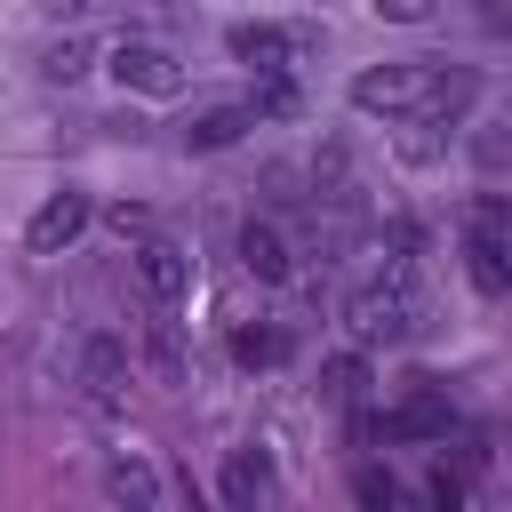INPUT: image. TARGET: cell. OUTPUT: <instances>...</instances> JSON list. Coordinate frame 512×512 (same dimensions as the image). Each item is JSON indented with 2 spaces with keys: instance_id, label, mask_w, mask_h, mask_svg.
Masks as SVG:
<instances>
[{
  "instance_id": "15",
  "label": "cell",
  "mask_w": 512,
  "mask_h": 512,
  "mask_svg": "<svg viewBox=\"0 0 512 512\" xmlns=\"http://www.w3.org/2000/svg\"><path fill=\"white\" fill-rule=\"evenodd\" d=\"M360 392H368V352H336V360H320V400L360 408Z\"/></svg>"
},
{
  "instance_id": "24",
  "label": "cell",
  "mask_w": 512,
  "mask_h": 512,
  "mask_svg": "<svg viewBox=\"0 0 512 512\" xmlns=\"http://www.w3.org/2000/svg\"><path fill=\"white\" fill-rule=\"evenodd\" d=\"M152 360H160V376H168V384L184 376V352H176V328H168V320H152Z\"/></svg>"
},
{
  "instance_id": "14",
  "label": "cell",
  "mask_w": 512,
  "mask_h": 512,
  "mask_svg": "<svg viewBox=\"0 0 512 512\" xmlns=\"http://www.w3.org/2000/svg\"><path fill=\"white\" fill-rule=\"evenodd\" d=\"M472 96H480V80H472V72H432V96H424V120H432V128H456V120L472 112Z\"/></svg>"
},
{
  "instance_id": "26",
  "label": "cell",
  "mask_w": 512,
  "mask_h": 512,
  "mask_svg": "<svg viewBox=\"0 0 512 512\" xmlns=\"http://www.w3.org/2000/svg\"><path fill=\"white\" fill-rule=\"evenodd\" d=\"M104 224H112V232H120V240H128V232H136V240H144V232H152V216H144V208H136V200H112V208H104Z\"/></svg>"
},
{
  "instance_id": "1",
  "label": "cell",
  "mask_w": 512,
  "mask_h": 512,
  "mask_svg": "<svg viewBox=\"0 0 512 512\" xmlns=\"http://www.w3.org/2000/svg\"><path fill=\"white\" fill-rule=\"evenodd\" d=\"M416 320H424V304H416V288H408V264H392L384 280H368V288L344 296V328H352L360 352H376V344H408Z\"/></svg>"
},
{
  "instance_id": "7",
  "label": "cell",
  "mask_w": 512,
  "mask_h": 512,
  "mask_svg": "<svg viewBox=\"0 0 512 512\" xmlns=\"http://www.w3.org/2000/svg\"><path fill=\"white\" fill-rule=\"evenodd\" d=\"M136 280H144L152 304H184V296H192V256H184L176 240L144 232V248H136Z\"/></svg>"
},
{
  "instance_id": "10",
  "label": "cell",
  "mask_w": 512,
  "mask_h": 512,
  "mask_svg": "<svg viewBox=\"0 0 512 512\" xmlns=\"http://www.w3.org/2000/svg\"><path fill=\"white\" fill-rule=\"evenodd\" d=\"M464 272H472L480 296H512V248H504V232L472 224V232H464Z\"/></svg>"
},
{
  "instance_id": "27",
  "label": "cell",
  "mask_w": 512,
  "mask_h": 512,
  "mask_svg": "<svg viewBox=\"0 0 512 512\" xmlns=\"http://www.w3.org/2000/svg\"><path fill=\"white\" fill-rule=\"evenodd\" d=\"M472 224H488V232H512V200H496V192H488V200L472 208Z\"/></svg>"
},
{
  "instance_id": "9",
  "label": "cell",
  "mask_w": 512,
  "mask_h": 512,
  "mask_svg": "<svg viewBox=\"0 0 512 512\" xmlns=\"http://www.w3.org/2000/svg\"><path fill=\"white\" fill-rule=\"evenodd\" d=\"M240 264H248L256 280H272V288H280V280H296V256H288V232H280L272 216H248V224H240Z\"/></svg>"
},
{
  "instance_id": "12",
  "label": "cell",
  "mask_w": 512,
  "mask_h": 512,
  "mask_svg": "<svg viewBox=\"0 0 512 512\" xmlns=\"http://www.w3.org/2000/svg\"><path fill=\"white\" fill-rule=\"evenodd\" d=\"M120 384H128V352H120L112 336H88V352H80V392H88L96 408H112Z\"/></svg>"
},
{
  "instance_id": "19",
  "label": "cell",
  "mask_w": 512,
  "mask_h": 512,
  "mask_svg": "<svg viewBox=\"0 0 512 512\" xmlns=\"http://www.w3.org/2000/svg\"><path fill=\"white\" fill-rule=\"evenodd\" d=\"M352 496H360L368 512H392V504H400V480H392L384 464H360V472H352Z\"/></svg>"
},
{
  "instance_id": "25",
  "label": "cell",
  "mask_w": 512,
  "mask_h": 512,
  "mask_svg": "<svg viewBox=\"0 0 512 512\" xmlns=\"http://www.w3.org/2000/svg\"><path fill=\"white\" fill-rule=\"evenodd\" d=\"M424 496H432L440 512H456V504H464V472H448V464H432V480H424Z\"/></svg>"
},
{
  "instance_id": "8",
  "label": "cell",
  "mask_w": 512,
  "mask_h": 512,
  "mask_svg": "<svg viewBox=\"0 0 512 512\" xmlns=\"http://www.w3.org/2000/svg\"><path fill=\"white\" fill-rule=\"evenodd\" d=\"M104 488H112L120 504H136V512H160V504H168V480H160V464H152L144 448H120V456L104 464Z\"/></svg>"
},
{
  "instance_id": "2",
  "label": "cell",
  "mask_w": 512,
  "mask_h": 512,
  "mask_svg": "<svg viewBox=\"0 0 512 512\" xmlns=\"http://www.w3.org/2000/svg\"><path fill=\"white\" fill-rule=\"evenodd\" d=\"M432 72H440V64H368V72H352V112L408 120V112H424V96H432Z\"/></svg>"
},
{
  "instance_id": "23",
  "label": "cell",
  "mask_w": 512,
  "mask_h": 512,
  "mask_svg": "<svg viewBox=\"0 0 512 512\" xmlns=\"http://www.w3.org/2000/svg\"><path fill=\"white\" fill-rule=\"evenodd\" d=\"M296 184H304V176H296L288 160H280V168H264V192H272V208H296V200H312V192H296Z\"/></svg>"
},
{
  "instance_id": "17",
  "label": "cell",
  "mask_w": 512,
  "mask_h": 512,
  "mask_svg": "<svg viewBox=\"0 0 512 512\" xmlns=\"http://www.w3.org/2000/svg\"><path fill=\"white\" fill-rule=\"evenodd\" d=\"M232 360L240 368H280L288 360V328H232Z\"/></svg>"
},
{
  "instance_id": "5",
  "label": "cell",
  "mask_w": 512,
  "mask_h": 512,
  "mask_svg": "<svg viewBox=\"0 0 512 512\" xmlns=\"http://www.w3.org/2000/svg\"><path fill=\"white\" fill-rule=\"evenodd\" d=\"M448 424H456L448 392H440V384H416L400 408H384V416H376V440H448Z\"/></svg>"
},
{
  "instance_id": "21",
  "label": "cell",
  "mask_w": 512,
  "mask_h": 512,
  "mask_svg": "<svg viewBox=\"0 0 512 512\" xmlns=\"http://www.w3.org/2000/svg\"><path fill=\"white\" fill-rule=\"evenodd\" d=\"M280 112H296V88H288V72H264V96H256V120H280Z\"/></svg>"
},
{
  "instance_id": "18",
  "label": "cell",
  "mask_w": 512,
  "mask_h": 512,
  "mask_svg": "<svg viewBox=\"0 0 512 512\" xmlns=\"http://www.w3.org/2000/svg\"><path fill=\"white\" fill-rule=\"evenodd\" d=\"M472 168H480V176H504V168H512V120L472 128Z\"/></svg>"
},
{
  "instance_id": "4",
  "label": "cell",
  "mask_w": 512,
  "mask_h": 512,
  "mask_svg": "<svg viewBox=\"0 0 512 512\" xmlns=\"http://www.w3.org/2000/svg\"><path fill=\"white\" fill-rule=\"evenodd\" d=\"M224 48L248 64V72H288L296 56H312L320 48V32H280V24H232L224 32Z\"/></svg>"
},
{
  "instance_id": "22",
  "label": "cell",
  "mask_w": 512,
  "mask_h": 512,
  "mask_svg": "<svg viewBox=\"0 0 512 512\" xmlns=\"http://www.w3.org/2000/svg\"><path fill=\"white\" fill-rule=\"evenodd\" d=\"M368 8H376L384 24H432V16H440V0H368Z\"/></svg>"
},
{
  "instance_id": "3",
  "label": "cell",
  "mask_w": 512,
  "mask_h": 512,
  "mask_svg": "<svg viewBox=\"0 0 512 512\" xmlns=\"http://www.w3.org/2000/svg\"><path fill=\"white\" fill-rule=\"evenodd\" d=\"M104 72H112L120 88H136V96H176V88H184L176 48H160V40H120V48L104 56Z\"/></svg>"
},
{
  "instance_id": "6",
  "label": "cell",
  "mask_w": 512,
  "mask_h": 512,
  "mask_svg": "<svg viewBox=\"0 0 512 512\" xmlns=\"http://www.w3.org/2000/svg\"><path fill=\"white\" fill-rule=\"evenodd\" d=\"M88 192H48L40 208H32V224H24V240H32V256H64L80 232H88Z\"/></svg>"
},
{
  "instance_id": "20",
  "label": "cell",
  "mask_w": 512,
  "mask_h": 512,
  "mask_svg": "<svg viewBox=\"0 0 512 512\" xmlns=\"http://www.w3.org/2000/svg\"><path fill=\"white\" fill-rule=\"evenodd\" d=\"M400 160H416V168H424V160H440V136H432V120H424V112H408V128H400Z\"/></svg>"
},
{
  "instance_id": "13",
  "label": "cell",
  "mask_w": 512,
  "mask_h": 512,
  "mask_svg": "<svg viewBox=\"0 0 512 512\" xmlns=\"http://www.w3.org/2000/svg\"><path fill=\"white\" fill-rule=\"evenodd\" d=\"M264 496H272V456L264 448H232L224 456V504L232 512H256Z\"/></svg>"
},
{
  "instance_id": "28",
  "label": "cell",
  "mask_w": 512,
  "mask_h": 512,
  "mask_svg": "<svg viewBox=\"0 0 512 512\" xmlns=\"http://www.w3.org/2000/svg\"><path fill=\"white\" fill-rule=\"evenodd\" d=\"M88 8H104V0H48V16H88Z\"/></svg>"
},
{
  "instance_id": "16",
  "label": "cell",
  "mask_w": 512,
  "mask_h": 512,
  "mask_svg": "<svg viewBox=\"0 0 512 512\" xmlns=\"http://www.w3.org/2000/svg\"><path fill=\"white\" fill-rule=\"evenodd\" d=\"M40 72H48L56 88H72V80H88V72H96V48H88L80 32H64L56 48H40Z\"/></svg>"
},
{
  "instance_id": "11",
  "label": "cell",
  "mask_w": 512,
  "mask_h": 512,
  "mask_svg": "<svg viewBox=\"0 0 512 512\" xmlns=\"http://www.w3.org/2000/svg\"><path fill=\"white\" fill-rule=\"evenodd\" d=\"M248 128H256V104H208V112L184 120V152H224V144H240Z\"/></svg>"
}]
</instances>
